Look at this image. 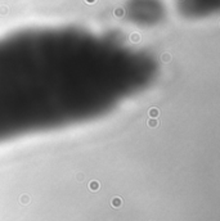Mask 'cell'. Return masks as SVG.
<instances>
[{"label":"cell","mask_w":220,"mask_h":221,"mask_svg":"<svg viewBox=\"0 0 220 221\" xmlns=\"http://www.w3.org/2000/svg\"><path fill=\"white\" fill-rule=\"evenodd\" d=\"M156 59L75 26L0 37V140L97 120L148 88Z\"/></svg>","instance_id":"obj_1"},{"label":"cell","mask_w":220,"mask_h":221,"mask_svg":"<svg viewBox=\"0 0 220 221\" xmlns=\"http://www.w3.org/2000/svg\"><path fill=\"white\" fill-rule=\"evenodd\" d=\"M128 14L135 22H157L164 14V7L160 0H133L128 4Z\"/></svg>","instance_id":"obj_2"},{"label":"cell","mask_w":220,"mask_h":221,"mask_svg":"<svg viewBox=\"0 0 220 221\" xmlns=\"http://www.w3.org/2000/svg\"><path fill=\"white\" fill-rule=\"evenodd\" d=\"M112 206H113V207H120V206H121V199H120V198H113Z\"/></svg>","instance_id":"obj_3"},{"label":"cell","mask_w":220,"mask_h":221,"mask_svg":"<svg viewBox=\"0 0 220 221\" xmlns=\"http://www.w3.org/2000/svg\"><path fill=\"white\" fill-rule=\"evenodd\" d=\"M98 188H99V184L97 181H91L90 183V189H91V190H97Z\"/></svg>","instance_id":"obj_4"}]
</instances>
